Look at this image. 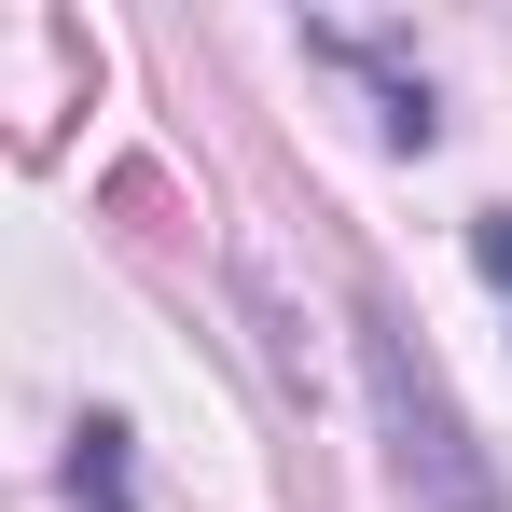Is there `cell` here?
Segmentation results:
<instances>
[{
  "label": "cell",
  "mask_w": 512,
  "mask_h": 512,
  "mask_svg": "<svg viewBox=\"0 0 512 512\" xmlns=\"http://www.w3.org/2000/svg\"><path fill=\"white\" fill-rule=\"evenodd\" d=\"M360 360H374V416H388V443H402V485H416L429 512H499V471L471 457L457 402L429 388V360L402 346V319H388V305L360 319Z\"/></svg>",
  "instance_id": "obj_1"
},
{
  "label": "cell",
  "mask_w": 512,
  "mask_h": 512,
  "mask_svg": "<svg viewBox=\"0 0 512 512\" xmlns=\"http://www.w3.org/2000/svg\"><path fill=\"white\" fill-rule=\"evenodd\" d=\"M70 499H84V512H139V471H125V416H84V429H70Z\"/></svg>",
  "instance_id": "obj_2"
},
{
  "label": "cell",
  "mask_w": 512,
  "mask_h": 512,
  "mask_svg": "<svg viewBox=\"0 0 512 512\" xmlns=\"http://www.w3.org/2000/svg\"><path fill=\"white\" fill-rule=\"evenodd\" d=\"M471 263H485V291H499V319H512V208H471Z\"/></svg>",
  "instance_id": "obj_3"
}]
</instances>
